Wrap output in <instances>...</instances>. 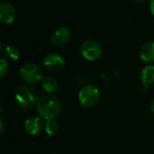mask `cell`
I'll use <instances>...</instances> for the list:
<instances>
[{
	"label": "cell",
	"mask_w": 154,
	"mask_h": 154,
	"mask_svg": "<svg viewBox=\"0 0 154 154\" xmlns=\"http://www.w3.org/2000/svg\"><path fill=\"white\" fill-rule=\"evenodd\" d=\"M99 90L93 85L82 87L79 92V100L84 106H93L99 100Z\"/></svg>",
	"instance_id": "4"
},
{
	"label": "cell",
	"mask_w": 154,
	"mask_h": 154,
	"mask_svg": "<svg viewBox=\"0 0 154 154\" xmlns=\"http://www.w3.org/2000/svg\"><path fill=\"white\" fill-rule=\"evenodd\" d=\"M20 76L25 82L32 84L42 79V70L33 62H26L20 68Z\"/></svg>",
	"instance_id": "3"
},
{
	"label": "cell",
	"mask_w": 154,
	"mask_h": 154,
	"mask_svg": "<svg viewBox=\"0 0 154 154\" xmlns=\"http://www.w3.org/2000/svg\"><path fill=\"white\" fill-rule=\"evenodd\" d=\"M36 110L42 118L46 120L54 119L62 110L60 99L52 94H47L41 97L36 103Z\"/></svg>",
	"instance_id": "1"
},
{
	"label": "cell",
	"mask_w": 154,
	"mask_h": 154,
	"mask_svg": "<svg viewBox=\"0 0 154 154\" xmlns=\"http://www.w3.org/2000/svg\"><path fill=\"white\" fill-rule=\"evenodd\" d=\"M150 10H151L152 14L154 15V0L150 1Z\"/></svg>",
	"instance_id": "16"
},
{
	"label": "cell",
	"mask_w": 154,
	"mask_h": 154,
	"mask_svg": "<svg viewBox=\"0 0 154 154\" xmlns=\"http://www.w3.org/2000/svg\"><path fill=\"white\" fill-rule=\"evenodd\" d=\"M37 98L38 95L36 89L30 85H21L16 89L15 99L18 104L24 108L32 106L36 101H38Z\"/></svg>",
	"instance_id": "2"
},
{
	"label": "cell",
	"mask_w": 154,
	"mask_h": 154,
	"mask_svg": "<svg viewBox=\"0 0 154 154\" xmlns=\"http://www.w3.org/2000/svg\"><path fill=\"white\" fill-rule=\"evenodd\" d=\"M65 64L64 59L61 55L56 52H51L47 54L43 59V65L51 71H58L63 68Z\"/></svg>",
	"instance_id": "6"
},
{
	"label": "cell",
	"mask_w": 154,
	"mask_h": 154,
	"mask_svg": "<svg viewBox=\"0 0 154 154\" xmlns=\"http://www.w3.org/2000/svg\"><path fill=\"white\" fill-rule=\"evenodd\" d=\"M44 127H45L46 133L48 134H50V135L55 134L58 132V130H59V125H58V123L54 119L47 120V122L44 125Z\"/></svg>",
	"instance_id": "14"
},
{
	"label": "cell",
	"mask_w": 154,
	"mask_h": 154,
	"mask_svg": "<svg viewBox=\"0 0 154 154\" xmlns=\"http://www.w3.org/2000/svg\"><path fill=\"white\" fill-rule=\"evenodd\" d=\"M80 52L82 56L88 60H95L102 54L101 45L95 40H86L80 45Z\"/></svg>",
	"instance_id": "5"
},
{
	"label": "cell",
	"mask_w": 154,
	"mask_h": 154,
	"mask_svg": "<svg viewBox=\"0 0 154 154\" xmlns=\"http://www.w3.org/2000/svg\"><path fill=\"white\" fill-rule=\"evenodd\" d=\"M150 110L154 114V99L151 102V104H150Z\"/></svg>",
	"instance_id": "17"
},
{
	"label": "cell",
	"mask_w": 154,
	"mask_h": 154,
	"mask_svg": "<svg viewBox=\"0 0 154 154\" xmlns=\"http://www.w3.org/2000/svg\"><path fill=\"white\" fill-rule=\"evenodd\" d=\"M5 56L11 60H18L20 56L19 50L14 46V45H7L5 49Z\"/></svg>",
	"instance_id": "13"
},
{
	"label": "cell",
	"mask_w": 154,
	"mask_h": 154,
	"mask_svg": "<svg viewBox=\"0 0 154 154\" xmlns=\"http://www.w3.org/2000/svg\"><path fill=\"white\" fill-rule=\"evenodd\" d=\"M43 121L42 117L32 116L25 120L24 122V130L27 134L34 135L42 132L43 128Z\"/></svg>",
	"instance_id": "9"
},
{
	"label": "cell",
	"mask_w": 154,
	"mask_h": 154,
	"mask_svg": "<svg viewBox=\"0 0 154 154\" xmlns=\"http://www.w3.org/2000/svg\"><path fill=\"white\" fill-rule=\"evenodd\" d=\"M139 53L143 60L146 62L154 61V41H150L143 44Z\"/></svg>",
	"instance_id": "10"
},
{
	"label": "cell",
	"mask_w": 154,
	"mask_h": 154,
	"mask_svg": "<svg viewBox=\"0 0 154 154\" xmlns=\"http://www.w3.org/2000/svg\"><path fill=\"white\" fill-rule=\"evenodd\" d=\"M42 86L45 91L49 93H52L58 89L59 82L57 79L53 76H45L42 79Z\"/></svg>",
	"instance_id": "12"
},
{
	"label": "cell",
	"mask_w": 154,
	"mask_h": 154,
	"mask_svg": "<svg viewBox=\"0 0 154 154\" xmlns=\"http://www.w3.org/2000/svg\"><path fill=\"white\" fill-rule=\"evenodd\" d=\"M70 38V30L65 25H60L54 29L51 35V42L56 45L60 46L65 44Z\"/></svg>",
	"instance_id": "7"
},
{
	"label": "cell",
	"mask_w": 154,
	"mask_h": 154,
	"mask_svg": "<svg viewBox=\"0 0 154 154\" xmlns=\"http://www.w3.org/2000/svg\"><path fill=\"white\" fill-rule=\"evenodd\" d=\"M16 16V11L13 4L8 1H2L0 3V20L2 23H10Z\"/></svg>",
	"instance_id": "8"
},
{
	"label": "cell",
	"mask_w": 154,
	"mask_h": 154,
	"mask_svg": "<svg viewBox=\"0 0 154 154\" xmlns=\"http://www.w3.org/2000/svg\"><path fill=\"white\" fill-rule=\"evenodd\" d=\"M7 69H8L7 62H6V60L5 59L2 58L0 60V77L1 78H4V76L7 72Z\"/></svg>",
	"instance_id": "15"
},
{
	"label": "cell",
	"mask_w": 154,
	"mask_h": 154,
	"mask_svg": "<svg viewBox=\"0 0 154 154\" xmlns=\"http://www.w3.org/2000/svg\"><path fill=\"white\" fill-rule=\"evenodd\" d=\"M140 78L145 86L154 82V65H147L143 67L140 72Z\"/></svg>",
	"instance_id": "11"
}]
</instances>
